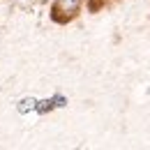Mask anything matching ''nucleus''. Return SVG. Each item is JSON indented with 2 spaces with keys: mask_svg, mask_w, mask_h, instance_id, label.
<instances>
[{
  "mask_svg": "<svg viewBox=\"0 0 150 150\" xmlns=\"http://www.w3.org/2000/svg\"><path fill=\"white\" fill-rule=\"evenodd\" d=\"M81 0H56L53 5V19L56 21H69L76 16Z\"/></svg>",
  "mask_w": 150,
  "mask_h": 150,
  "instance_id": "nucleus-1",
  "label": "nucleus"
}]
</instances>
